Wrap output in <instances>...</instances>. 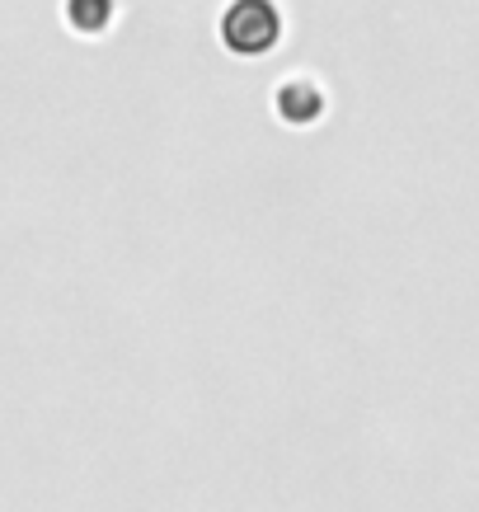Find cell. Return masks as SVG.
Listing matches in <instances>:
<instances>
[{
  "label": "cell",
  "instance_id": "6da1fadb",
  "mask_svg": "<svg viewBox=\"0 0 479 512\" xmlns=\"http://www.w3.org/2000/svg\"><path fill=\"white\" fill-rule=\"evenodd\" d=\"M221 38L240 52V57H254L263 47H273L278 38V15L268 0H235V10L221 24Z\"/></svg>",
  "mask_w": 479,
  "mask_h": 512
}]
</instances>
